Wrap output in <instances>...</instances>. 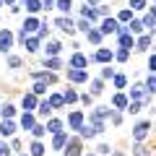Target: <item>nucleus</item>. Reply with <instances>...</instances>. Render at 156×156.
<instances>
[{"mask_svg": "<svg viewBox=\"0 0 156 156\" xmlns=\"http://www.w3.org/2000/svg\"><path fill=\"white\" fill-rule=\"evenodd\" d=\"M148 128H151V122H138L133 128V138H135V143H140V140L148 135Z\"/></svg>", "mask_w": 156, "mask_h": 156, "instance_id": "f257e3e1", "label": "nucleus"}, {"mask_svg": "<svg viewBox=\"0 0 156 156\" xmlns=\"http://www.w3.org/2000/svg\"><path fill=\"white\" fill-rule=\"evenodd\" d=\"M3 115H5V117H13V115H16V107H13V104H5V107H3Z\"/></svg>", "mask_w": 156, "mask_h": 156, "instance_id": "7c9ffc66", "label": "nucleus"}, {"mask_svg": "<svg viewBox=\"0 0 156 156\" xmlns=\"http://www.w3.org/2000/svg\"><path fill=\"white\" fill-rule=\"evenodd\" d=\"M39 112H42V115H50V112H52V104H50V101H42V104H39Z\"/></svg>", "mask_w": 156, "mask_h": 156, "instance_id": "c756f323", "label": "nucleus"}, {"mask_svg": "<svg viewBox=\"0 0 156 156\" xmlns=\"http://www.w3.org/2000/svg\"><path fill=\"white\" fill-rule=\"evenodd\" d=\"M115 156H120V154H115Z\"/></svg>", "mask_w": 156, "mask_h": 156, "instance_id": "603ef678", "label": "nucleus"}, {"mask_svg": "<svg viewBox=\"0 0 156 156\" xmlns=\"http://www.w3.org/2000/svg\"><path fill=\"white\" fill-rule=\"evenodd\" d=\"M70 5H73V0H57V8L60 11H70Z\"/></svg>", "mask_w": 156, "mask_h": 156, "instance_id": "cd10ccee", "label": "nucleus"}, {"mask_svg": "<svg viewBox=\"0 0 156 156\" xmlns=\"http://www.w3.org/2000/svg\"><path fill=\"white\" fill-rule=\"evenodd\" d=\"M65 143H68V135H62V133H57L55 140H52V146H55V148H62Z\"/></svg>", "mask_w": 156, "mask_h": 156, "instance_id": "dca6fc26", "label": "nucleus"}, {"mask_svg": "<svg viewBox=\"0 0 156 156\" xmlns=\"http://www.w3.org/2000/svg\"><path fill=\"white\" fill-rule=\"evenodd\" d=\"M148 44H151V37H140L138 39V50H148Z\"/></svg>", "mask_w": 156, "mask_h": 156, "instance_id": "a878e982", "label": "nucleus"}, {"mask_svg": "<svg viewBox=\"0 0 156 156\" xmlns=\"http://www.w3.org/2000/svg\"><path fill=\"white\" fill-rule=\"evenodd\" d=\"M133 154H135V156H148V148H146L143 143H135V146H133Z\"/></svg>", "mask_w": 156, "mask_h": 156, "instance_id": "aec40b11", "label": "nucleus"}, {"mask_svg": "<svg viewBox=\"0 0 156 156\" xmlns=\"http://www.w3.org/2000/svg\"><path fill=\"white\" fill-rule=\"evenodd\" d=\"M37 29H39L37 18H26V21H23V31H37Z\"/></svg>", "mask_w": 156, "mask_h": 156, "instance_id": "f8f14e48", "label": "nucleus"}, {"mask_svg": "<svg viewBox=\"0 0 156 156\" xmlns=\"http://www.w3.org/2000/svg\"><path fill=\"white\" fill-rule=\"evenodd\" d=\"M68 78L76 81V83H81V81H86V73L83 70H68Z\"/></svg>", "mask_w": 156, "mask_h": 156, "instance_id": "9d476101", "label": "nucleus"}, {"mask_svg": "<svg viewBox=\"0 0 156 156\" xmlns=\"http://www.w3.org/2000/svg\"><path fill=\"white\" fill-rule=\"evenodd\" d=\"M146 89H148V91H156V78H154V76H148V81H146Z\"/></svg>", "mask_w": 156, "mask_h": 156, "instance_id": "c9c22d12", "label": "nucleus"}, {"mask_svg": "<svg viewBox=\"0 0 156 156\" xmlns=\"http://www.w3.org/2000/svg\"><path fill=\"white\" fill-rule=\"evenodd\" d=\"M86 37H89V42H94V44H99V39H101V31H94V29H91V31L86 34Z\"/></svg>", "mask_w": 156, "mask_h": 156, "instance_id": "b1692460", "label": "nucleus"}, {"mask_svg": "<svg viewBox=\"0 0 156 156\" xmlns=\"http://www.w3.org/2000/svg\"><path fill=\"white\" fill-rule=\"evenodd\" d=\"M120 44H122V50H130V47L135 44L133 34H128V29H120Z\"/></svg>", "mask_w": 156, "mask_h": 156, "instance_id": "20e7f679", "label": "nucleus"}, {"mask_svg": "<svg viewBox=\"0 0 156 156\" xmlns=\"http://www.w3.org/2000/svg\"><path fill=\"white\" fill-rule=\"evenodd\" d=\"M26 8H29V11H39V8H44V5H42V0H29V3H26Z\"/></svg>", "mask_w": 156, "mask_h": 156, "instance_id": "412c9836", "label": "nucleus"}, {"mask_svg": "<svg viewBox=\"0 0 156 156\" xmlns=\"http://www.w3.org/2000/svg\"><path fill=\"white\" fill-rule=\"evenodd\" d=\"M130 5H133V8H135V11H140V8H143V5H146V0H130Z\"/></svg>", "mask_w": 156, "mask_h": 156, "instance_id": "58836bf2", "label": "nucleus"}, {"mask_svg": "<svg viewBox=\"0 0 156 156\" xmlns=\"http://www.w3.org/2000/svg\"><path fill=\"white\" fill-rule=\"evenodd\" d=\"M143 26H148V29H151V34H154V26H156V18H154V16H146Z\"/></svg>", "mask_w": 156, "mask_h": 156, "instance_id": "2f4dec72", "label": "nucleus"}, {"mask_svg": "<svg viewBox=\"0 0 156 156\" xmlns=\"http://www.w3.org/2000/svg\"><path fill=\"white\" fill-rule=\"evenodd\" d=\"M130 31H143V23L140 21H130Z\"/></svg>", "mask_w": 156, "mask_h": 156, "instance_id": "e433bc0d", "label": "nucleus"}, {"mask_svg": "<svg viewBox=\"0 0 156 156\" xmlns=\"http://www.w3.org/2000/svg\"><path fill=\"white\" fill-rule=\"evenodd\" d=\"M78 29H81V31H86V34H89V31H91V23H89V21H86V18H83V21H78Z\"/></svg>", "mask_w": 156, "mask_h": 156, "instance_id": "f704fd0d", "label": "nucleus"}, {"mask_svg": "<svg viewBox=\"0 0 156 156\" xmlns=\"http://www.w3.org/2000/svg\"><path fill=\"white\" fill-rule=\"evenodd\" d=\"M115 31H120V29H117V21H115V18H104V23H101V34H115Z\"/></svg>", "mask_w": 156, "mask_h": 156, "instance_id": "39448f33", "label": "nucleus"}, {"mask_svg": "<svg viewBox=\"0 0 156 156\" xmlns=\"http://www.w3.org/2000/svg\"><path fill=\"white\" fill-rule=\"evenodd\" d=\"M31 133L37 135V138H42V135L47 133V128H44V125H34V130H31Z\"/></svg>", "mask_w": 156, "mask_h": 156, "instance_id": "c85d7f7f", "label": "nucleus"}, {"mask_svg": "<svg viewBox=\"0 0 156 156\" xmlns=\"http://www.w3.org/2000/svg\"><path fill=\"white\" fill-rule=\"evenodd\" d=\"M0 3H3V0H0Z\"/></svg>", "mask_w": 156, "mask_h": 156, "instance_id": "864d4df0", "label": "nucleus"}, {"mask_svg": "<svg viewBox=\"0 0 156 156\" xmlns=\"http://www.w3.org/2000/svg\"><path fill=\"white\" fill-rule=\"evenodd\" d=\"M148 68H151V70H156V55L148 57Z\"/></svg>", "mask_w": 156, "mask_h": 156, "instance_id": "a18cd8bd", "label": "nucleus"}, {"mask_svg": "<svg viewBox=\"0 0 156 156\" xmlns=\"http://www.w3.org/2000/svg\"><path fill=\"white\" fill-rule=\"evenodd\" d=\"M128 109H130V112H133V115H135V112H140V101H133V104H130V107H128Z\"/></svg>", "mask_w": 156, "mask_h": 156, "instance_id": "37998d69", "label": "nucleus"}, {"mask_svg": "<svg viewBox=\"0 0 156 156\" xmlns=\"http://www.w3.org/2000/svg\"><path fill=\"white\" fill-rule=\"evenodd\" d=\"M151 16H154V18H156V5H154V13H151Z\"/></svg>", "mask_w": 156, "mask_h": 156, "instance_id": "8fccbe9b", "label": "nucleus"}, {"mask_svg": "<svg viewBox=\"0 0 156 156\" xmlns=\"http://www.w3.org/2000/svg\"><path fill=\"white\" fill-rule=\"evenodd\" d=\"M0 133L3 135H13L16 133V125H13L11 120H3V122H0Z\"/></svg>", "mask_w": 156, "mask_h": 156, "instance_id": "6e6552de", "label": "nucleus"}, {"mask_svg": "<svg viewBox=\"0 0 156 156\" xmlns=\"http://www.w3.org/2000/svg\"><path fill=\"white\" fill-rule=\"evenodd\" d=\"M91 94H101V81H94L91 83Z\"/></svg>", "mask_w": 156, "mask_h": 156, "instance_id": "4c0bfd02", "label": "nucleus"}, {"mask_svg": "<svg viewBox=\"0 0 156 156\" xmlns=\"http://www.w3.org/2000/svg\"><path fill=\"white\" fill-rule=\"evenodd\" d=\"M11 154V148H8V143H0V156H8Z\"/></svg>", "mask_w": 156, "mask_h": 156, "instance_id": "ea45409f", "label": "nucleus"}, {"mask_svg": "<svg viewBox=\"0 0 156 156\" xmlns=\"http://www.w3.org/2000/svg\"><path fill=\"white\" fill-rule=\"evenodd\" d=\"M44 91H47V83H44V81H39V83L34 86V94H44Z\"/></svg>", "mask_w": 156, "mask_h": 156, "instance_id": "72a5a7b5", "label": "nucleus"}, {"mask_svg": "<svg viewBox=\"0 0 156 156\" xmlns=\"http://www.w3.org/2000/svg\"><path fill=\"white\" fill-rule=\"evenodd\" d=\"M42 154H44V146H42V143H34L31 146V156H42Z\"/></svg>", "mask_w": 156, "mask_h": 156, "instance_id": "bb28decb", "label": "nucleus"}, {"mask_svg": "<svg viewBox=\"0 0 156 156\" xmlns=\"http://www.w3.org/2000/svg\"><path fill=\"white\" fill-rule=\"evenodd\" d=\"M23 107H26V109H34V107H37V96L34 94H23Z\"/></svg>", "mask_w": 156, "mask_h": 156, "instance_id": "ddd939ff", "label": "nucleus"}, {"mask_svg": "<svg viewBox=\"0 0 156 156\" xmlns=\"http://www.w3.org/2000/svg\"><path fill=\"white\" fill-rule=\"evenodd\" d=\"M101 76H104V78H112V76H115V70H112V68H101Z\"/></svg>", "mask_w": 156, "mask_h": 156, "instance_id": "a19ab883", "label": "nucleus"}, {"mask_svg": "<svg viewBox=\"0 0 156 156\" xmlns=\"http://www.w3.org/2000/svg\"><path fill=\"white\" fill-rule=\"evenodd\" d=\"M62 96H65V101H76V99H78V94H76L73 89H68V91H65Z\"/></svg>", "mask_w": 156, "mask_h": 156, "instance_id": "473e14b6", "label": "nucleus"}, {"mask_svg": "<svg viewBox=\"0 0 156 156\" xmlns=\"http://www.w3.org/2000/svg\"><path fill=\"white\" fill-rule=\"evenodd\" d=\"M8 65H11V68H18V65H21V60H18V57H11V60H8Z\"/></svg>", "mask_w": 156, "mask_h": 156, "instance_id": "c03bdc74", "label": "nucleus"}, {"mask_svg": "<svg viewBox=\"0 0 156 156\" xmlns=\"http://www.w3.org/2000/svg\"><path fill=\"white\" fill-rule=\"evenodd\" d=\"M23 44H26V50H29V52H37V47H39V39H26Z\"/></svg>", "mask_w": 156, "mask_h": 156, "instance_id": "4be33fe9", "label": "nucleus"}, {"mask_svg": "<svg viewBox=\"0 0 156 156\" xmlns=\"http://www.w3.org/2000/svg\"><path fill=\"white\" fill-rule=\"evenodd\" d=\"M60 65L62 62L57 60V57H50V60H47V68H50V70H60Z\"/></svg>", "mask_w": 156, "mask_h": 156, "instance_id": "5701e85b", "label": "nucleus"}, {"mask_svg": "<svg viewBox=\"0 0 156 156\" xmlns=\"http://www.w3.org/2000/svg\"><path fill=\"white\" fill-rule=\"evenodd\" d=\"M11 47H13V34L5 29V31H0V50H3V52H8Z\"/></svg>", "mask_w": 156, "mask_h": 156, "instance_id": "f03ea898", "label": "nucleus"}, {"mask_svg": "<svg viewBox=\"0 0 156 156\" xmlns=\"http://www.w3.org/2000/svg\"><path fill=\"white\" fill-rule=\"evenodd\" d=\"M44 50H47V55H52V57H55L57 52H60V42H50V44H47Z\"/></svg>", "mask_w": 156, "mask_h": 156, "instance_id": "a211bd4d", "label": "nucleus"}, {"mask_svg": "<svg viewBox=\"0 0 156 156\" xmlns=\"http://www.w3.org/2000/svg\"><path fill=\"white\" fill-rule=\"evenodd\" d=\"M68 122H70V128L81 130V128H83V115H81V112H73V115L68 117Z\"/></svg>", "mask_w": 156, "mask_h": 156, "instance_id": "423d86ee", "label": "nucleus"}, {"mask_svg": "<svg viewBox=\"0 0 156 156\" xmlns=\"http://www.w3.org/2000/svg\"><path fill=\"white\" fill-rule=\"evenodd\" d=\"M115 107H120V109H122V107H130L128 104V96H125V94H117L115 96Z\"/></svg>", "mask_w": 156, "mask_h": 156, "instance_id": "6ab92c4d", "label": "nucleus"}, {"mask_svg": "<svg viewBox=\"0 0 156 156\" xmlns=\"http://www.w3.org/2000/svg\"><path fill=\"white\" fill-rule=\"evenodd\" d=\"M5 3H13V0H5Z\"/></svg>", "mask_w": 156, "mask_h": 156, "instance_id": "3c124183", "label": "nucleus"}, {"mask_svg": "<svg viewBox=\"0 0 156 156\" xmlns=\"http://www.w3.org/2000/svg\"><path fill=\"white\" fill-rule=\"evenodd\" d=\"M52 3H55V0H42V5H44V8H50Z\"/></svg>", "mask_w": 156, "mask_h": 156, "instance_id": "09e8293b", "label": "nucleus"}, {"mask_svg": "<svg viewBox=\"0 0 156 156\" xmlns=\"http://www.w3.org/2000/svg\"><path fill=\"white\" fill-rule=\"evenodd\" d=\"M60 128H62V122H60V120H50V125H47V133H60Z\"/></svg>", "mask_w": 156, "mask_h": 156, "instance_id": "4468645a", "label": "nucleus"}, {"mask_svg": "<svg viewBox=\"0 0 156 156\" xmlns=\"http://www.w3.org/2000/svg\"><path fill=\"white\" fill-rule=\"evenodd\" d=\"M70 65L76 68V70H81V68H86V65H89V60H86L83 55H73V60H70Z\"/></svg>", "mask_w": 156, "mask_h": 156, "instance_id": "1a4fd4ad", "label": "nucleus"}, {"mask_svg": "<svg viewBox=\"0 0 156 156\" xmlns=\"http://www.w3.org/2000/svg\"><path fill=\"white\" fill-rule=\"evenodd\" d=\"M96 60H99V62H109L112 60V52L109 50H99V52H96Z\"/></svg>", "mask_w": 156, "mask_h": 156, "instance_id": "f3484780", "label": "nucleus"}, {"mask_svg": "<svg viewBox=\"0 0 156 156\" xmlns=\"http://www.w3.org/2000/svg\"><path fill=\"white\" fill-rule=\"evenodd\" d=\"M65 156H81V143H78L76 138L65 143Z\"/></svg>", "mask_w": 156, "mask_h": 156, "instance_id": "7ed1b4c3", "label": "nucleus"}, {"mask_svg": "<svg viewBox=\"0 0 156 156\" xmlns=\"http://www.w3.org/2000/svg\"><path fill=\"white\" fill-rule=\"evenodd\" d=\"M117 60H128V50H120V52H117Z\"/></svg>", "mask_w": 156, "mask_h": 156, "instance_id": "49530a36", "label": "nucleus"}, {"mask_svg": "<svg viewBox=\"0 0 156 156\" xmlns=\"http://www.w3.org/2000/svg\"><path fill=\"white\" fill-rule=\"evenodd\" d=\"M115 86H120V89H122V86H125V76H115Z\"/></svg>", "mask_w": 156, "mask_h": 156, "instance_id": "79ce46f5", "label": "nucleus"}, {"mask_svg": "<svg viewBox=\"0 0 156 156\" xmlns=\"http://www.w3.org/2000/svg\"><path fill=\"white\" fill-rule=\"evenodd\" d=\"M57 26H60L62 31H68V34H73V31H76V23H73L70 18H57Z\"/></svg>", "mask_w": 156, "mask_h": 156, "instance_id": "0eeeda50", "label": "nucleus"}, {"mask_svg": "<svg viewBox=\"0 0 156 156\" xmlns=\"http://www.w3.org/2000/svg\"><path fill=\"white\" fill-rule=\"evenodd\" d=\"M120 21H130V11H122V13H120Z\"/></svg>", "mask_w": 156, "mask_h": 156, "instance_id": "de8ad7c7", "label": "nucleus"}, {"mask_svg": "<svg viewBox=\"0 0 156 156\" xmlns=\"http://www.w3.org/2000/svg\"><path fill=\"white\" fill-rule=\"evenodd\" d=\"M81 135H83V138H91V135H96V130L91 128V125H83V128H81Z\"/></svg>", "mask_w": 156, "mask_h": 156, "instance_id": "393cba45", "label": "nucleus"}, {"mask_svg": "<svg viewBox=\"0 0 156 156\" xmlns=\"http://www.w3.org/2000/svg\"><path fill=\"white\" fill-rule=\"evenodd\" d=\"M50 104H52V109H55V107H62V104H65V96L52 94V96H50Z\"/></svg>", "mask_w": 156, "mask_h": 156, "instance_id": "2eb2a0df", "label": "nucleus"}, {"mask_svg": "<svg viewBox=\"0 0 156 156\" xmlns=\"http://www.w3.org/2000/svg\"><path fill=\"white\" fill-rule=\"evenodd\" d=\"M21 125H23L26 130H34V115H31V112H26V115L21 117Z\"/></svg>", "mask_w": 156, "mask_h": 156, "instance_id": "9b49d317", "label": "nucleus"}]
</instances>
